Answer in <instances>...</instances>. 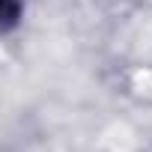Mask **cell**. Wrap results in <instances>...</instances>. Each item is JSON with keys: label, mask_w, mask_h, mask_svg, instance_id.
Masks as SVG:
<instances>
[{"label": "cell", "mask_w": 152, "mask_h": 152, "mask_svg": "<svg viewBox=\"0 0 152 152\" xmlns=\"http://www.w3.org/2000/svg\"><path fill=\"white\" fill-rule=\"evenodd\" d=\"M24 12H27V0H0V27L6 36L21 24Z\"/></svg>", "instance_id": "6da1fadb"}]
</instances>
